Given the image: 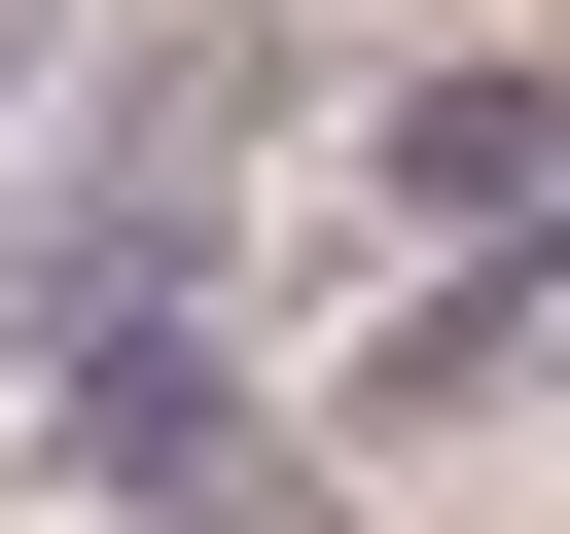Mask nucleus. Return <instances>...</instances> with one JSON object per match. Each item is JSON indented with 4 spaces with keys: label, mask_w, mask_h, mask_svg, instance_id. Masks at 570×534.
Masks as SVG:
<instances>
[{
    "label": "nucleus",
    "mask_w": 570,
    "mask_h": 534,
    "mask_svg": "<svg viewBox=\"0 0 570 534\" xmlns=\"http://www.w3.org/2000/svg\"><path fill=\"white\" fill-rule=\"evenodd\" d=\"M392 214H463V249L570 214V107H534V71H392Z\"/></svg>",
    "instance_id": "1"
}]
</instances>
